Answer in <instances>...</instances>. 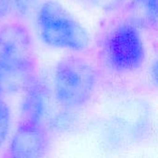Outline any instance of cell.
I'll list each match as a JSON object with an SVG mask.
<instances>
[{"label": "cell", "instance_id": "1", "mask_svg": "<svg viewBox=\"0 0 158 158\" xmlns=\"http://www.w3.org/2000/svg\"><path fill=\"white\" fill-rule=\"evenodd\" d=\"M98 81L95 69L85 59L68 56L56 68L54 85L57 103L66 108L85 105L93 96Z\"/></svg>", "mask_w": 158, "mask_h": 158}, {"label": "cell", "instance_id": "2", "mask_svg": "<svg viewBox=\"0 0 158 158\" xmlns=\"http://www.w3.org/2000/svg\"><path fill=\"white\" fill-rule=\"evenodd\" d=\"M37 26L42 40L49 46L72 51L88 47L89 35L81 24L58 2H44L37 12Z\"/></svg>", "mask_w": 158, "mask_h": 158}, {"label": "cell", "instance_id": "3", "mask_svg": "<svg viewBox=\"0 0 158 158\" xmlns=\"http://www.w3.org/2000/svg\"><path fill=\"white\" fill-rule=\"evenodd\" d=\"M101 53L106 66L118 73L140 69L144 60V45L139 29L129 21L115 24L105 34Z\"/></svg>", "mask_w": 158, "mask_h": 158}, {"label": "cell", "instance_id": "4", "mask_svg": "<svg viewBox=\"0 0 158 158\" xmlns=\"http://www.w3.org/2000/svg\"><path fill=\"white\" fill-rule=\"evenodd\" d=\"M34 45L28 28L19 21L0 24V69H34Z\"/></svg>", "mask_w": 158, "mask_h": 158}, {"label": "cell", "instance_id": "5", "mask_svg": "<svg viewBox=\"0 0 158 158\" xmlns=\"http://www.w3.org/2000/svg\"><path fill=\"white\" fill-rule=\"evenodd\" d=\"M49 137L41 121L22 120L17 128L9 147L10 157H42L49 148Z\"/></svg>", "mask_w": 158, "mask_h": 158}, {"label": "cell", "instance_id": "6", "mask_svg": "<svg viewBox=\"0 0 158 158\" xmlns=\"http://www.w3.org/2000/svg\"><path fill=\"white\" fill-rule=\"evenodd\" d=\"M127 21L138 29H154L157 25V0H131L127 6Z\"/></svg>", "mask_w": 158, "mask_h": 158}, {"label": "cell", "instance_id": "7", "mask_svg": "<svg viewBox=\"0 0 158 158\" xmlns=\"http://www.w3.org/2000/svg\"><path fill=\"white\" fill-rule=\"evenodd\" d=\"M44 108V89L35 79L25 90V96L21 106L22 120L41 121Z\"/></svg>", "mask_w": 158, "mask_h": 158}, {"label": "cell", "instance_id": "8", "mask_svg": "<svg viewBox=\"0 0 158 158\" xmlns=\"http://www.w3.org/2000/svg\"><path fill=\"white\" fill-rule=\"evenodd\" d=\"M10 126V112L8 106L0 99V146L5 143Z\"/></svg>", "mask_w": 158, "mask_h": 158}, {"label": "cell", "instance_id": "9", "mask_svg": "<svg viewBox=\"0 0 158 158\" xmlns=\"http://www.w3.org/2000/svg\"><path fill=\"white\" fill-rule=\"evenodd\" d=\"M86 6H89L93 8L104 11L111 12L118 9L125 0H81Z\"/></svg>", "mask_w": 158, "mask_h": 158}, {"label": "cell", "instance_id": "10", "mask_svg": "<svg viewBox=\"0 0 158 158\" xmlns=\"http://www.w3.org/2000/svg\"><path fill=\"white\" fill-rule=\"evenodd\" d=\"M38 0H10L11 8L19 17H26L35 6Z\"/></svg>", "mask_w": 158, "mask_h": 158}, {"label": "cell", "instance_id": "11", "mask_svg": "<svg viewBox=\"0 0 158 158\" xmlns=\"http://www.w3.org/2000/svg\"><path fill=\"white\" fill-rule=\"evenodd\" d=\"M11 9L10 0H0V21L6 17Z\"/></svg>", "mask_w": 158, "mask_h": 158}, {"label": "cell", "instance_id": "12", "mask_svg": "<svg viewBox=\"0 0 158 158\" xmlns=\"http://www.w3.org/2000/svg\"><path fill=\"white\" fill-rule=\"evenodd\" d=\"M151 77L154 81L155 83H156L157 81V66H156V62L154 63V65L151 67Z\"/></svg>", "mask_w": 158, "mask_h": 158}, {"label": "cell", "instance_id": "13", "mask_svg": "<svg viewBox=\"0 0 158 158\" xmlns=\"http://www.w3.org/2000/svg\"><path fill=\"white\" fill-rule=\"evenodd\" d=\"M0 94H1V69H0Z\"/></svg>", "mask_w": 158, "mask_h": 158}]
</instances>
